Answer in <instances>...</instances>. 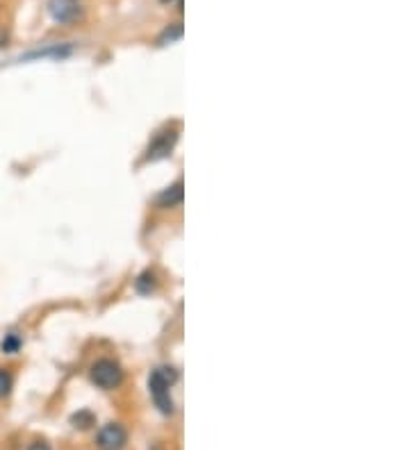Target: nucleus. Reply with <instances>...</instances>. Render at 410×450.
<instances>
[{
  "label": "nucleus",
  "instance_id": "obj_12",
  "mask_svg": "<svg viewBox=\"0 0 410 450\" xmlns=\"http://www.w3.org/2000/svg\"><path fill=\"white\" fill-rule=\"evenodd\" d=\"M27 450H51V446L44 444V441H34V444L27 448Z\"/></svg>",
  "mask_w": 410,
  "mask_h": 450
},
{
  "label": "nucleus",
  "instance_id": "obj_3",
  "mask_svg": "<svg viewBox=\"0 0 410 450\" xmlns=\"http://www.w3.org/2000/svg\"><path fill=\"white\" fill-rule=\"evenodd\" d=\"M48 16L60 25H71L82 16L80 0H48Z\"/></svg>",
  "mask_w": 410,
  "mask_h": 450
},
{
  "label": "nucleus",
  "instance_id": "obj_5",
  "mask_svg": "<svg viewBox=\"0 0 410 450\" xmlns=\"http://www.w3.org/2000/svg\"><path fill=\"white\" fill-rule=\"evenodd\" d=\"M176 144H178V130H167L165 132H160V134H155L153 137V141H151V146H148V150H146V160L148 162H158V160H165V157H169L171 155V150L176 148Z\"/></svg>",
  "mask_w": 410,
  "mask_h": 450
},
{
  "label": "nucleus",
  "instance_id": "obj_7",
  "mask_svg": "<svg viewBox=\"0 0 410 450\" xmlns=\"http://www.w3.org/2000/svg\"><path fill=\"white\" fill-rule=\"evenodd\" d=\"M155 287H158V275H155V271L151 268H146L135 280V289L139 294H151V291H155Z\"/></svg>",
  "mask_w": 410,
  "mask_h": 450
},
{
  "label": "nucleus",
  "instance_id": "obj_4",
  "mask_svg": "<svg viewBox=\"0 0 410 450\" xmlns=\"http://www.w3.org/2000/svg\"><path fill=\"white\" fill-rule=\"evenodd\" d=\"M128 444V432L121 423H108L103 425L96 434L98 450H123Z\"/></svg>",
  "mask_w": 410,
  "mask_h": 450
},
{
  "label": "nucleus",
  "instance_id": "obj_6",
  "mask_svg": "<svg viewBox=\"0 0 410 450\" xmlns=\"http://www.w3.org/2000/svg\"><path fill=\"white\" fill-rule=\"evenodd\" d=\"M182 198H185V191H182V182H173L171 187L162 189L158 198H155V203H158V207H162V210H171V207H178L182 203Z\"/></svg>",
  "mask_w": 410,
  "mask_h": 450
},
{
  "label": "nucleus",
  "instance_id": "obj_2",
  "mask_svg": "<svg viewBox=\"0 0 410 450\" xmlns=\"http://www.w3.org/2000/svg\"><path fill=\"white\" fill-rule=\"evenodd\" d=\"M89 377H91V382H94L96 387H101L105 391H112V389L121 387L123 368H121V364H119V362L103 357V360H96L94 364H91Z\"/></svg>",
  "mask_w": 410,
  "mask_h": 450
},
{
  "label": "nucleus",
  "instance_id": "obj_1",
  "mask_svg": "<svg viewBox=\"0 0 410 450\" xmlns=\"http://www.w3.org/2000/svg\"><path fill=\"white\" fill-rule=\"evenodd\" d=\"M176 373L173 368H158L153 371L151 377H148V391H151V396L155 400V405H158V410L162 414H173V400H171V384L176 382Z\"/></svg>",
  "mask_w": 410,
  "mask_h": 450
},
{
  "label": "nucleus",
  "instance_id": "obj_8",
  "mask_svg": "<svg viewBox=\"0 0 410 450\" xmlns=\"http://www.w3.org/2000/svg\"><path fill=\"white\" fill-rule=\"evenodd\" d=\"M21 346H23V341H21L19 334L12 332V334H5L3 344H0V350H3L5 355H14V353H19Z\"/></svg>",
  "mask_w": 410,
  "mask_h": 450
},
{
  "label": "nucleus",
  "instance_id": "obj_10",
  "mask_svg": "<svg viewBox=\"0 0 410 450\" xmlns=\"http://www.w3.org/2000/svg\"><path fill=\"white\" fill-rule=\"evenodd\" d=\"M182 37V27H180V23H173L171 25V30H165V34L160 37V44L165 46V44H171V41H176V39H180Z\"/></svg>",
  "mask_w": 410,
  "mask_h": 450
},
{
  "label": "nucleus",
  "instance_id": "obj_11",
  "mask_svg": "<svg viewBox=\"0 0 410 450\" xmlns=\"http://www.w3.org/2000/svg\"><path fill=\"white\" fill-rule=\"evenodd\" d=\"M71 423H73L75 427H80V430H84V427L94 425V416H91L89 412H80V414H73V416H71Z\"/></svg>",
  "mask_w": 410,
  "mask_h": 450
},
{
  "label": "nucleus",
  "instance_id": "obj_9",
  "mask_svg": "<svg viewBox=\"0 0 410 450\" xmlns=\"http://www.w3.org/2000/svg\"><path fill=\"white\" fill-rule=\"evenodd\" d=\"M14 387V377L7 368H0V398H7L12 394Z\"/></svg>",
  "mask_w": 410,
  "mask_h": 450
}]
</instances>
